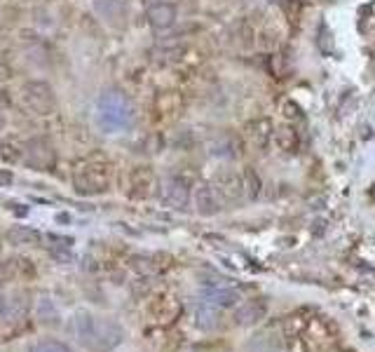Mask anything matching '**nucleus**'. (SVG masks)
<instances>
[{"instance_id":"nucleus-1","label":"nucleus","mask_w":375,"mask_h":352,"mask_svg":"<svg viewBox=\"0 0 375 352\" xmlns=\"http://www.w3.org/2000/svg\"><path fill=\"white\" fill-rule=\"evenodd\" d=\"M70 331L75 341L90 352H110L125 338L122 324L110 317H99L90 310H78L70 319Z\"/></svg>"},{"instance_id":"nucleus-2","label":"nucleus","mask_w":375,"mask_h":352,"mask_svg":"<svg viewBox=\"0 0 375 352\" xmlns=\"http://www.w3.org/2000/svg\"><path fill=\"white\" fill-rule=\"evenodd\" d=\"M134 106L130 97L125 92L115 90H103L97 99V106H94V123H97L99 132L103 134H122L130 132L134 125Z\"/></svg>"},{"instance_id":"nucleus-3","label":"nucleus","mask_w":375,"mask_h":352,"mask_svg":"<svg viewBox=\"0 0 375 352\" xmlns=\"http://www.w3.org/2000/svg\"><path fill=\"white\" fill-rule=\"evenodd\" d=\"M73 186L80 195H101L106 193L110 186V174L103 162H94V160H85L78 165L73 174Z\"/></svg>"},{"instance_id":"nucleus-4","label":"nucleus","mask_w":375,"mask_h":352,"mask_svg":"<svg viewBox=\"0 0 375 352\" xmlns=\"http://www.w3.org/2000/svg\"><path fill=\"white\" fill-rule=\"evenodd\" d=\"M21 99L36 115H50L57 108V94L47 80H26L21 85Z\"/></svg>"},{"instance_id":"nucleus-5","label":"nucleus","mask_w":375,"mask_h":352,"mask_svg":"<svg viewBox=\"0 0 375 352\" xmlns=\"http://www.w3.org/2000/svg\"><path fill=\"white\" fill-rule=\"evenodd\" d=\"M23 165L38 172H52L57 165V150L45 137H33L23 141V153H21Z\"/></svg>"},{"instance_id":"nucleus-6","label":"nucleus","mask_w":375,"mask_h":352,"mask_svg":"<svg viewBox=\"0 0 375 352\" xmlns=\"http://www.w3.org/2000/svg\"><path fill=\"white\" fill-rule=\"evenodd\" d=\"M213 188H216L218 197L223 200V202H239L246 190H244V179L239 176L237 172H223L216 176V183H213Z\"/></svg>"},{"instance_id":"nucleus-7","label":"nucleus","mask_w":375,"mask_h":352,"mask_svg":"<svg viewBox=\"0 0 375 352\" xmlns=\"http://www.w3.org/2000/svg\"><path fill=\"white\" fill-rule=\"evenodd\" d=\"M146 19H148V24H150V29H155V31H167V29H171L174 24H176L179 10H176V5H174V3L159 0V3L148 5Z\"/></svg>"},{"instance_id":"nucleus-8","label":"nucleus","mask_w":375,"mask_h":352,"mask_svg":"<svg viewBox=\"0 0 375 352\" xmlns=\"http://www.w3.org/2000/svg\"><path fill=\"white\" fill-rule=\"evenodd\" d=\"M162 202L171 209H186L190 205V188L188 183L174 176V179H167L162 183Z\"/></svg>"},{"instance_id":"nucleus-9","label":"nucleus","mask_w":375,"mask_h":352,"mask_svg":"<svg viewBox=\"0 0 375 352\" xmlns=\"http://www.w3.org/2000/svg\"><path fill=\"white\" fill-rule=\"evenodd\" d=\"M195 209L199 216H213L221 212L223 207V200L218 197L216 188L211 183H202V186L195 188Z\"/></svg>"},{"instance_id":"nucleus-10","label":"nucleus","mask_w":375,"mask_h":352,"mask_svg":"<svg viewBox=\"0 0 375 352\" xmlns=\"http://www.w3.org/2000/svg\"><path fill=\"white\" fill-rule=\"evenodd\" d=\"M94 12H97L106 24L117 26V24H122L127 17V5H125V0H97V3H94Z\"/></svg>"},{"instance_id":"nucleus-11","label":"nucleus","mask_w":375,"mask_h":352,"mask_svg":"<svg viewBox=\"0 0 375 352\" xmlns=\"http://www.w3.org/2000/svg\"><path fill=\"white\" fill-rule=\"evenodd\" d=\"M268 313V306L263 301H249V303H244V306H239V310L235 313V322L237 324H256L258 319H263Z\"/></svg>"},{"instance_id":"nucleus-12","label":"nucleus","mask_w":375,"mask_h":352,"mask_svg":"<svg viewBox=\"0 0 375 352\" xmlns=\"http://www.w3.org/2000/svg\"><path fill=\"white\" fill-rule=\"evenodd\" d=\"M7 242L14 247H38L43 242V235L28 226H14L7 230Z\"/></svg>"},{"instance_id":"nucleus-13","label":"nucleus","mask_w":375,"mask_h":352,"mask_svg":"<svg viewBox=\"0 0 375 352\" xmlns=\"http://www.w3.org/2000/svg\"><path fill=\"white\" fill-rule=\"evenodd\" d=\"M204 301L213 308H235V306H239L242 296H239V291H235V289L221 286V289H211L209 294H206Z\"/></svg>"},{"instance_id":"nucleus-14","label":"nucleus","mask_w":375,"mask_h":352,"mask_svg":"<svg viewBox=\"0 0 375 352\" xmlns=\"http://www.w3.org/2000/svg\"><path fill=\"white\" fill-rule=\"evenodd\" d=\"M155 186V179H153V174H150L148 167H139V170H134L132 174V197H148L150 193H153V188Z\"/></svg>"},{"instance_id":"nucleus-15","label":"nucleus","mask_w":375,"mask_h":352,"mask_svg":"<svg viewBox=\"0 0 375 352\" xmlns=\"http://www.w3.org/2000/svg\"><path fill=\"white\" fill-rule=\"evenodd\" d=\"M249 137L258 148H265L270 143V139L275 137V130H273V125H270V120H256V123H251L249 125Z\"/></svg>"},{"instance_id":"nucleus-16","label":"nucleus","mask_w":375,"mask_h":352,"mask_svg":"<svg viewBox=\"0 0 375 352\" xmlns=\"http://www.w3.org/2000/svg\"><path fill=\"white\" fill-rule=\"evenodd\" d=\"M209 153L213 157H235L237 155V141L230 134H221L218 139L209 143Z\"/></svg>"},{"instance_id":"nucleus-17","label":"nucleus","mask_w":375,"mask_h":352,"mask_svg":"<svg viewBox=\"0 0 375 352\" xmlns=\"http://www.w3.org/2000/svg\"><path fill=\"white\" fill-rule=\"evenodd\" d=\"M275 139H277V146L286 150V153H296L300 146L298 134H296V130H291V127H282L279 132H275Z\"/></svg>"},{"instance_id":"nucleus-18","label":"nucleus","mask_w":375,"mask_h":352,"mask_svg":"<svg viewBox=\"0 0 375 352\" xmlns=\"http://www.w3.org/2000/svg\"><path fill=\"white\" fill-rule=\"evenodd\" d=\"M216 310L218 308H213L204 301L202 306L195 310V324L202 326V329H213V326H216V317H218Z\"/></svg>"},{"instance_id":"nucleus-19","label":"nucleus","mask_w":375,"mask_h":352,"mask_svg":"<svg viewBox=\"0 0 375 352\" xmlns=\"http://www.w3.org/2000/svg\"><path fill=\"white\" fill-rule=\"evenodd\" d=\"M23 153V143L14 141V139H7L0 143V157L5 160V162H19Z\"/></svg>"},{"instance_id":"nucleus-20","label":"nucleus","mask_w":375,"mask_h":352,"mask_svg":"<svg viewBox=\"0 0 375 352\" xmlns=\"http://www.w3.org/2000/svg\"><path fill=\"white\" fill-rule=\"evenodd\" d=\"M242 179H244V190H246V197L249 200H256L260 195V176L251 170V167H246L244 174H242Z\"/></svg>"},{"instance_id":"nucleus-21","label":"nucleus","mask_w":375,"mask_h":352,"mask_svg":"<svg viewBox=\"0 0 375 352\" xmlns=\"http://www.w3.org/2000/svg\"><path fill=\"white\" fill-rule=\"evenodd\" d=\"M28 352H73L66 343H59V341H38L31 346Z\"/></svg>"},{"instance_id":"nucleus-22","label":"nucleus","mask_w":375,"mask_h":352,"mask_svg":"<svg viewBox=\"0 0 375 352\" xmlns=\"http://www.w3.org/2000/svg\"><path fill=\"white\" fill-rule=\"evenodd\" d=\"M38 315H40V322L54 324V319H57V308H54V303L50 299H40Z\"/></svg>"},{"instance_id":"nucleus-23","label":"nucleus","mask_w":375,"mask_h":352,"mask_svg":"<svg viewBox=\"0 0 375 352\" xmlns=\"http://www.w3.org/2000/svg\"><path fill=\"white\" fill-rule=\"evenodd\" d=\"M50 254H52L54 259H57L59 263H61V261H63V263H70V261L75 259V256H73V252H68V247H63V244L52 247V249H50Z\"/></svg>"},{"instance_id":"nucleus-24","label":"nucleus","mask_w":375,"mask_h":352,"mask_svg":"<svg viewBox=\"0 0 375 352\" xmlns=\"http://www.w3.org/2000/svg\"><path fill=\"white\" fill-rule=\"evenodd\" d=\"M10 78H12V68L7 63V59L0 54V80H10Z\"/></svg>"},{"instance_id":"nucleus-25","label":"nucleus","mask_w":375,"mask_h":352,"mask_svg":"<svg viewBox=\"0 0 375 352\" xmlns=\"http://www.w3.org/2000/svg\"><path fill=\"white\" fill-rule=\"evenodd\" d=\"M10 313H12V301H7L5 296H0V319L10 317Z\"/></svg>"},{"instance_id":"nucleus-26","label":"nucleus","mask_w":375,"mask_h":352,"mask_svg":"<svg viewBox=\"0 0 375 352\" xmlns=\"http://www.w3.org/2000/svg\"><path fill=\"white\" fill-rule=\"evenodd\" d=\"M12 181H14V174H12V170H0V188L10 186Z\"/></svg>"},{"instance_id":"nucleus-27","label":"nucleus","mask_w":375,"mask_h":352,"mask_svg":"<svg viewBox=\"0 0 375 352\" xmlns=\"http://www.w3.org/2000/svg\"><path fill=\"white\" fill-rule=\"evenodd\" d=\"M7 106H10V94L7 90H0V110H5Z\"/></svg>"},{"instance_id":"nucleus-28","label":"nucleus","mask_w":375,"mask_h":352,"mask_svg":"<svg viewBox=\"0 0 375 352\" xmlns=\"http://www.w3.org/2000/svg\"><path fill=\"white\" fill-rule=\"evenodd\" d=\"M3 127H5V113L0 110V132H3Z\"/></svg>"},{"instance_id":"nucleus-29","label":"nucleus","mask_w":375,"mask_h":352,"mask_svg":"<svg viewBox=\"0 0 375 352\" xmlns=\"http://www.w3.org/2000/svg\"><path fill=\"white\" fill-rule=\"evenodd\" d=\"M153 3H159V0H143V5H153Z\"/></svg>"},{"instance_id":"nucleus-30","label":"nucleus","mask_w":375,"mask_h":352,"mask_svg":"<svg viewBox=\"0 0 375 352\" xmlns=\"http://www.w3.org/2000/svg\"><path fill=\"white\" fill-rule=\"evenodd\" d=\"M268 3H275V0H268Z\"/></svg>"}]
</instances>
